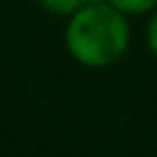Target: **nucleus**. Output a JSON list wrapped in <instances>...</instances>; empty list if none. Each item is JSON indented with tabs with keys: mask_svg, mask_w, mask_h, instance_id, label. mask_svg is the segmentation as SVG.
Here are the masks:
<instances>
[{
	"mask_svg": "<svg viewBox=\"0 0 157 157\" xmlns=\"http://www.w3.org/2000/svg\"><path fill=\"white\" fill-rule=\"evenodd\" d=\"M125 16H141L157 10V0H106Z\"/></svg>",
	"mask_w": 157,
	"mask_h": 157,
	"instance_id": "obj_2",
	"label": "nucleus"
},
{
	"mask_svg": "<svg viewBox=\"0 0 157 157\" xmlns=\"http://www.w3.org/2000/svg\"><path fill=\"white\" fill-rule=\"evenodd\" d=\"M39 7L46 10L49 14H56V16H72L74 12H78L83 5H88V0H37Z\"/></svg>",
	"mask_w": 157,
	"mask_h": 157,
	"instance_id": "obj_3",
	"label": "nucleus"
},
{
	"mask_svg": "<svg viewBox=\"0 0 157 157\" xmlns=\"http://www.w3.org/2000/svg\"><path fill=\"white\" fill-rule=\"evenodd\" d=\"M88 2H106V0H88Z\"/></svg>",
	"mask_w": 157,
	"mask_h": 157,
	"instance_id": "obj_5",
	"label": "nucleus"
},
{
	"mask_svg": "<svg viewBox=\"0 0 157 157\" xmlns=\"http://www.w3.org/2000/svg\"><path fill=\"white\" fill-rule=\"evenodd\" d=\"M129 21L111 2H88L65 25L67 53L90 69L111 67L129 49Z\"/></svg>",
	"mask_w": 157,
	"mask_h": 157,
	"instance_id": "obj_1",
	"label": "nucleus"
},
{
	"mask_svg": "<svg viewBox=\"0 0 157 157\" xmlns=\"http://www.w3.org/2000/svg\"><path fill=\"white\" fill-rule=\"evenodd\" d=\"M146 44L152 56H157V10L150 12V19L146 23Z\"/></svg>",
	"mask_w": 157,
	"mask_h": 157,
	"instance_id": "obj_4",
	"label": "nucleus"
}]
</instances>
